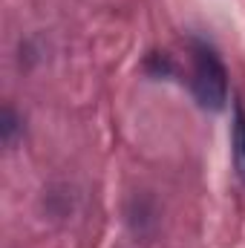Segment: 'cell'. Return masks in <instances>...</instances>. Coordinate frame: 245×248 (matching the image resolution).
Wrapping results in <instances>:
<instances>
[{
  "instance_id": "2",
  "label": "cell",
  "mask_w": 245,
  "mask_h": 248,
  "mask_svg": "<svg viewBox=\"0 0 245 248\" xmlns=\"http://www.w3.org/2000/svg\"><path fill=\"white\" fill-rule=\"evenodd\" d=\"M234 153H237V165L245 173V110L237 104V119H234Z\"/></svg>"
},
{
  "instance_id": "1",
  "label": "cell",
  "mask_w": 245,
  "mask_h": 248,
  "mask_svg": "<svg viewBox=\"0 0 245 248\" xmlns=\"http://www.w3.org/2000/svg\"><path fill=\"white\" fill-rule=\"evenodd\" d=\"M193 95L205 110H222L228 101V72L219 61V55L208 44H193Z\"/></svg>"
}]
</instances>
